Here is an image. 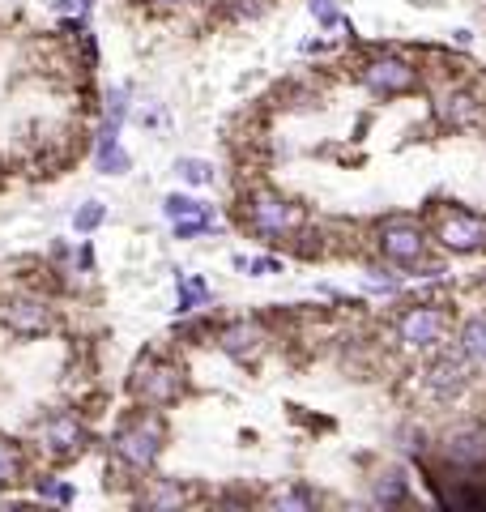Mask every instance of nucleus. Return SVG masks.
Listing matches in <instances>:
<instances>
[{
	"instance_id": "nucleus-12",
	"label": "nucleus",
	"mask_w": 486,
	"mask_h": 512,
	"mask_svg": "<svg viewBox=\"0 0 486 512\" xmlns=\"http://www.w3.org/2000/svg\"><path fill=\"white\" fill-rule=\"evenodd\" d=\"M435 120H440L444 128H474L486 120V103H482V94L478 90H469V86H448L435 94Z\"/></svg>"
},
{
	"instance_id": "nucleus-13",
	"label": "nucleus",
	"mask_w": 486,
	"mask_h": 512,
	"mask_svg": "<svg viewBox=\"0 0 486 512\" xmlns=\"http://www.w3.org/2000/svg\"><path fill=\"white\" fill-rule=\"evenodd\" d=\"M469 359L465 355H440L427 363V376L423 384L431 389V397H440V402H452V397H461L469 389Z\"/></svg>"
},
{
	"instance_id": "nucleus-16",
	"label": "nucleus",
	"mask_w": 486,
	"mask_h": 512,
	"mask_svg": "<svg viewBox=\"0 0 486 512\" xmlns=\"http://www.w3.org/2000/svg\"><path fill=\"white\" fill-rule=\"evenodd\" d=\"M94 171H99V175H128V171H133V154H128L120 141L99 137V141H94Z\"/></svg>"
},
{
	"instance_id": "nucleus-10",
	"label": "nucleus",
	"mask_w": 486,
	"mask_h": 512,
	"mask_svg": "<svg viewBox=\"0 0 486 512\" xmlns=\"http://www.w3.org/2000/svg\"><path fill=\"white\" fill-rule=\"evenodd\" d=\"M39 448H43V457L60 461V466L64 461H77L90 448V427L81 423V414L56 410L52 419H43V427H39Z\"/></svg>"
},
{
	"instance_id": "nucleus-14",
	"label": "nucleus",
	"mask_w": 486,
	"mask_h": 512,
	"mask_svg": "<svg viewBox=\"0 0 486 512\" xmlns=\"http://www.w3.org/2000/svg\"><path fill=\"white\" fill-rule=\"evenodd\" d=\"M133 86H111L107 90V107H103V128H99V137H107V141H120V128H124V120H128V111H133Z\"/></svg>"
},
{
	"instance_id": "nucleus-23",
	"label": "nucleus",
	"mask_w": 486,
	"mask_h": 512,
	"mask_svg": "<svg viewBox=\"0 0 486 512\" xmlns=\"http://www.w3.org/2000/svg\"><path fill=\"white\" fill-rule=\"evenodd\" d=\"M103 218H107V205L103 201H81L77 210H73V231L77 235H90V231L103 227Z\"/></svg>"
},
{
	"instance_id": "nucleus-1",
	"label": "nucleus",
	"mask_w": 486,
	"mask_h": 512,
	"mask_svg": "<svg viewBox=\"0 0 486 512\" xmlns=\"http://www.w3.org/2000/svg\"><path fill=\"white\" fill-rule=\"evenodd\" d=\"M162 448H167V423H162V410H145L137 406L133 414H124L111 431V453L128 474H150L158 466Z\"/></svg>"
},
{
	"instance_id": "nucleus-30",
	"label": "nucleus",
	"mask_w": 486,
	"mask_h": 512,
	"mask_svg": "<svg viewBox=\"0 0 486 512\" xmlns=\"http://www.w3.org/2000/svg\"><path fill=\"white\" fill-rule=\"evenodd\" d=\"M452 39H457V47H469V43H474V35H469L465 26H461V30H452Z\"/></svg>"
},
{
	"instance_id": "nucleus-3",
	"label": "nucleus",
	"mask_w": 486,
	"mask_h": 512,
	"mask_svg": "<svg viewBox=\"0 0 486 512\" xmlns=\"http://www.w3.org/2000/svg\"><path fill=\"white\" fill-rule=\"evenodd\" d=\"M188 393V372L184 363L167 355H141L128 372V397L145 410H171Z\"/></svg>"
},
{
	"instance_id": "nucleus-28",
	"label": "nucleus",
	"mask_w": 486,
	"mask_h": 512,
	"mask_svg": "<svg viewBox=\"0 0 486 512\" xmlns=\"http://www.w3.org/2000/svg\"><path fill=\"white\" fill-rule=\"evenodd\" d=\"M141 504H150V508H158V504H184V487L158 483V487H150V491H141Z\"/></svg>"
},
{
	"instance_id": "nucleus-9",
	"label": "nucleus",
	"mask_w": 486,
	"mask_h": 512,
	"mask_svg": "<svg viewBox=\"0 0 486 512\" xmlns=\"http://www.w3.org/2000/svg\"><path fill=\"white\" fill-rule=\"evenodd\" d=\"M0 325H5L13 338L35 342V338H43V333L56 329V308H52V299L22 291V295L0 299Z\"/></svg>"
},
{
	"instance_id": "nucleus-5",
	"label": "nucleus",
	"mask_w": 486,
	"mask_h": 512,
	"mask_svg": "<svg viewBox=\"0 0 486 512\" xmlns=\"http://www.w3.org/2000/svg\"><path fill=\"white\" fill-rule=\"evenodd\" d=\"M427 248H431V231L418 218L393 214V218H384L380 227H376V252L384 256L388 265H397V269L423 265L427 261Z\"/></svg>"
},
{
	"instance_id": "nucleus-26",
	"label": "nucleus",
	"mask_w": 486,
	"mask_h": 512,
	"mask_svg": "<svg viewBox=\"0 0 486 512\" xmlns=\"http://www.w3.org/2000/svg\"><path fill=\"white\" fill-rule=\"evenodd\" d=\"M35 491L43 495V500H56V504H73V487H69V483H60L56 474H43L39 483H35Z\"/></svg>"
},
{
	"instance_id": "nucleus-8",
	"label": "nucleus",
	"mask_w": 486,
	"mask_h": 512,
	"mask_svg": "<svg viewBox=\"0 0 486 512\" xmlns=\"http://www.w3.org/2000/svg\"><path fill=\"white\" fill-rule=\"evenodd\" d=\"M452 329V316L440 308V303H410L401 316H397V342L405 350H435Z\"/></svg>"
},
{
	"instance_id": "nucleus-27",
	"label": "nucleus",
	"mask_w": 486,
	"mask_h": 512,
	"mask_svg": "<svg viewBox=\"0 0 486 512\" xmlns=\"http://www.w3.org/2000/svg\"><path fill=\"white\" fill-rule=\"evenodd\" d=\"M209 227H214V214H197V218L171 222V235H175V239H197V235H205Z\"/></svg>"
},
{
	"instance_id": "nucleus-2",
	"label": "nucleus",
	"mask_w": 486,
	"mask_h": 512,
	"mask_svg": "<svg viewBox=\"0 0 486 512\" xmlns=\"http://www.w3.org/2000/svg\"><path fill=\"white\" fill-rule=\"evenodd\" d=\"M239 218H243V231L265 239V244H286V239H295L303 231V210L273 188H252L239 205Z\"/></svg>"
},
{
	"instance_id": "nucleus-18",
	"label": "nucleus",
	"mask_w": 486,
	"mask_h": 512,
	"mask_svg": "<svg viewBox=\"0 0 486 512\" xmlns=\"http://www.w3.org/2000/svg\"><path fill=\"white\" fill-rule=\"evenodd\" d=\"M175 303H180V308H175L180 316L205 308V303H209V286H205V278H192V274H180V278H175Z\"/></svg>"
},
{
	"instance_id": "nucleus-29",
	"label": "nucleus",
	"mask_w": 486,
	"mask_h": 512,
	"mask_svg": "<svg viewBox=\"0 0 486 512\" xmlns=\"http://www.w3.org/2000/svg\"><path fill=\"white\" fill-rule=\"evenodd\" d=\"M273 504H299V508H307V504H312V495H307V491H290V495H278Z\"/></svg>"
},
{
	"instance_id": "nucleus-21",
	"label": "nucleus",
	"mask_w": 486,
	"mask_h": 512,
	"mask_svg": "<svg viewBox=\"0 0 486 512\" xmlns=\"http://www.w3.org/2000/svg\"><path fill=\"white\" fill-rule=\"evenodd\" d=\"M197 214H214L205 201L197 197H188V192H167L162 197V218L167 222H180V218H197Z\"/></svg>"
},
{
	"instance_id": "nucleus-20",
	"label": "nucleus",
	"mask_w": 486,
	"mask_h": 512,
	"mask_svg": "<svg viewBox=\"0 0 486 512\" xmlns=\"http://www.w3.org/2000/svg\"><path fill=\"white\" fill-rule=\"evenodd\" d=\"M175 175H180V184H192V188H209L218 180V171L209 158H175Z\"/></svg>"
},
{
	"instance_id": "nucleus-24",
	"label": "nucleus",
	"mask_w": 486,
	"mask_h": 512,
	"mask_svg": "<svg viewBox=\"0 0 486 512\" xmlns=\"http://www.w3.org/2000/svg\"><path fill=\"white\" fill-rule=\"evenodd\" d=\"M235 269L252 278H269V274H282V256H235Z\"/></svg>"
},
{
	"instance_id": "nucleus-17",
	"label": "nucleus",
	"mask_w": 486,
	"mask_h": 512,
	"mask_svg": "<svg viewBox=\"0 0 486 512\" xmlns=\"http://www.w3.org/2000/svg\"><path fill=\"white\" fill-rule=\"evenodd\" d=\"M371 495H376V504H405L410 500V483H405L401 470H380L376 478H371Z\"/></svg>"
},
{
	"instance_id": "nucleus-25",
	"label": "nucleus",
	"mask_w": 486,
	"mask_h": 512,
	"mask_svg": "<svg viewBox=\"0 0 486 512\" xmlns=\"http://www.w3.org/2000/svg\"><path fill=\"white\" fill-rule=\"evenodd\" d=\"M307 13L316 18V26H320V30L342 26V9H337V0H307Z\"/></svg>"
},
{
	"instance_id": "nucleus-4",
	"label": "nucleus",
	"mask_w": 486,
	"mask_h": 512,
	"mask_svg": "<svg viewBox=\"0 0 486 512\" xmlns=\"http://www.w3.org/2000/svg\"><path fill=\"white\" fill-rule=\"evenodd\" d=\"M359 86L376 99H405V94L423 86V69L397 52H371L359 64Z\"/></svg>"
},
{
	"instance_id": "nucleus-19",
	"label": "nucleus",
	"mask_w": 486,
	"mask_h": 512,
	"mask_svg": "<svg viewBox=\"0 0 486 512\" xmlns=\"http://www.w3.org/2000/svg\"><path fill=\"white\" fill-rule=\"evenodd\" d=\"M22 474H26V453H22V444H13L0 436V491L13 487V483H22Z\"/></svg>"
},
{
	"instance_id": "nucleus-11",
	"label": "nucleus",
	"mask_w": 486,
	"mask_h": 512,
	"mask_svg": "<svg viewBox=\"0 0 486 512\" xmlns=\"http://www.w3.org/2000/svg\"><path fill=\"white\" fill-rule=\"evenodd\" d=\"M269 342H273L269 329L261 325V320H248V316L226 320V325L218 329V350L235 363H256L269 350Z\"/></svg>"
},
{
	"instance_id": "nucleus-31",
	"label": "nucleus",
	"mask_w": 486,
	"mask_h": 512,
	"mask_svg": "<svg viewBox=\"0 0 486 512\" xmlns=\"http://www.w3.org/2000/svg\"><path fill=\"white\" fill-rule=\"evenodd\" d=\"M150 5H162V9H171V5H184V0H150Z\"/></svg>"
},
{
	"instance_id": "nucleus-22",
	"label": "nucleus",
	"mask_w": 486,
	"mask_h": 512,
	"mask_svg": "<svg viewBox=\"0 0 486 512\" xmlns=\"http://www.w3.org/2000/svg\"><path fill=\"white\" fill-rule=\"evenodd\" d=\"M99 0H52V13L69 26V30H86V18L94 13Z\"/></svg>"
},
{
	"instance_id": "nucleus-7",
	"label": "nucleus",
	"mask_w": 486,
	"mask_h": 512,
	"mask_svg": "<svg viewBox=\"0 0 486 512\" xmlns=\"http://www.w3.org/2000/svg\"><path fill=\"white\" fill-rule=\"evenodd\" d=\"M431 239L452 256L486 252V218L474 210H452V205H444V210H435V218H431Z\"/></svg>"
},
{
	"instance_id": "nucleus-15",
	"label": "nucleus",
	"mask_w": 486,
	"mask_h": 512,
	"mask_svg": "<svg viewBox=\"0 0 486 512\" xmlns=\"http://www.w3.org/2000/svg\"><path fill=\"white\" fill-rule=\"evenodd\" d=\"M457 350H461L469 363L486 367V312H474V316H469L465 325L457 329Z\"/></svg>"
},
{
	"instance_id": "nucleus-6",
	"label": "nucleus",
	"mask_w": 486,
	"mask_h": 512,
	"mask_svg": "<svg viewBox=\"0 0 486 512\" xmlns=\"http://www.w3.org/2000/svg\"><path fill=\"white\" fill-rule=\"evenodd\" d=\"M435 457L452 474H478L486 470V423L482 419H461L452 423L440 440H435Z\"/></svg>"
}]
</instances>
